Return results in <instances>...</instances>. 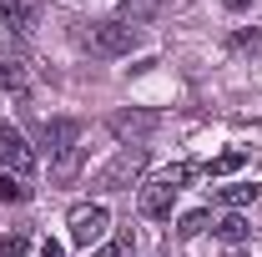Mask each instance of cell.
Masks as SVG:
<instances>
[{
	"mask_svg": "<svg viewBox=\"0 0 262 257\" xmlns=\"http://www.w3.org/2000/svg\"><path fill=\"white\" fill-rule=\"evenodd\" d=\"M187 177H192V166L182 161V166H166L157 182H146V187H141V202H136V207H141V217L166 222V217H171V207H177V187H182Z\"/></svg>",
	"mask_w": 262,
	"mask_h": 257,
	"instance_id": "obj_1",
	"label": "cell"
},
{
	"mask_svg": "<svg viewBox=\"0 0 262 257\" xmlns=\"http://www.w3.org/2000/svg\"><path fill=\"white\" fill-rule=\"evenodd\" d=\"M141 172H146V152H141V146H121V152L91 177V187H96V192H126Z\"/></svg>",
	"mask_w": 262,
	"mask_h": 257,
	"instance_id": "obj_2",
	"label": "cell"
},
{
	"mask_svg": "<svg viewBox=\"0 0 262 257\" xmlns=\"http://www.w3.org/2000/svg\"><path fill=\"white\" fill-rule=\"evenodd\" d=\"M81 40L96 56H131L136 51V26H126V20H91L81 31Z\"/></svg>",
	"mask_w": 262,
	"mask_h": 257,
	"instance_id": "obj_3",
	"label": "cell"
},
{
	"mask_svg": "<svg viewBox=\"0 0 262 257\" xmlns=\"http://www.w3.org/2000/svg\"><path fill=\"white\" fill-rule=\"evenodd\" d=\"M106 232H111V212H106L101 202L71 207V242H76V247H101Z\"/></svg>",
	"mask_w": 262,
	"mask_h": 257,
	"instance_id": "obj_4",
	"label": "cell"
},
{
	"mask_svg": "<svg viewBox=\"0 0 262 257\" xmlns=\"http://www.w3.org/2000/svg\"><path fill=\"white\" fill-rule=\"evenodd\" d=\"M0 166H5V172H15V177L35 172V146H31L15 126H0Z\"/></svg>",
	"mask_w": 262,
	"mask_h": 257,
	"instance_id": "obj_5",
	"label": "cell"
},
{
	"mask_svg": "<svg viewBox=\"0 0 262 257\" xmlns=\"http://www.w3.org/2000/svg\"><path fill=\"white\" fill-rule=\"evenodd\" d=\"M40 0H0V20L10 26V31H20V35H31L35 26H40Z\"/></svg>",
	"mask_w": 262,
	"mask_h": 257,
	"instance_id": "obj_6",
	"label": "cell"
},
{
	"mask_svg": "<svg viewBox=\"0 0 262 257\" xmlns=\"http://www.w3.org/2000/svg\"><path fill=\"white\" fill-rule=\"evenodd\" d=\"M81 166H86V146H66L61 157L51 161V182H56V187H71V182L81 177Z\"/></svg>",
	"mask_w": 262,
	"mask_h": 257,
	"instance_id": "obj_7",
	"label": "cell"
},
{
	"mask_svg": "<svg viewBox=\"0 0 262 257\" xmlns=\"http://www.w3.org/2000/svg\"><path fill=\"white\" fill-rule=\"evenodd\" d=\"M0 86H5L15 101L31 96V71H26V61H0Z\"/></svg>",
	"mask_w": 262,
	"mask_h": 257,
	"instance_id": "obj_8",
	"label": "cell"
},
{
	"mask_svg": "<svg viewBox=\"0 0 262 257\" xmlns=\"http://www.w3.org/2000/svg\"><path fill=\"white\" fill-rule=\"evenodd\" d=\"M76 136H81V126H76V121H46V126H40V141H46L56 157H61L66 146H76Z\"/></svg>",
	"mask_w": 262,
	"mask_h": 257,
	"instance_id": "obj_9",
	"label": "cell"
},
{
	"mask_svg": "<svg viewBox=\"0 0 262 257\" xmlns=\"http://www.w3.org/2000/svg\"><path fill=\"white\" fill-rule=\"evenodd\" d=\"M166 0H121V15L116 20H126V26H151L157 15H162Z\"/></svg>",
	"mask_w": 262,
	"mask_h": 257,
	"instance_id": "obj_10",
	"label": "cell"
},
{
	"mask_svg": "<svg viewBox=\"0 0 262 257\" xmlns=\"http://www.w3.org/2000/svg\"><path fill=\"white\" fill-rule=\"evenodd\" d=\"M212 232H217L227 247H237V242H242L252 227H247V217H242V212H227V217H217V222H212Z\"/></svg>",
	"mask_w": 262,
	"mask_h": 257,
	"instance_id": "obj_11",
	"label": "cell"
},
{
	"mask_svg": "<svg viewBox=\"0 0 262 257\" xmlns=\"http://www.w3.org/2000/svg\"><path fill=\"white\" fill-rule=\"evenodd\" d=\"M217 202L237 212V207H247V202H257V187H252V182H232V187H222V192H217Z\"/></svg>",
	"mask_w": 262,
	"mask_h": 257,
	"instance_id": "obj_12",
	"label": "cell"
},
{
	"mask_svg": "<svg viewBox=\"0 0 262 257\" xmlns=\"http://www.w3.org/2000/svg\"><path fill=\"white\" fill-rule=\"evenodd\" d=\"M26 197H31V187H26L15 172H5V166H0V202H26Z\"/></svg>",
	"mask_w": 262,
	"mask_h": 257,
	"instance_id": "obj_13",
	"label": "cell"
},
{
	"mask_svg": "<svg viewBox=\"0 0 262 257\" xmlns=\"http://www.w3.org/2000/svg\"><path fill=\"white\" fill-rule=\"evenodd\" d=\"M131 247H136V237H131V232H121L116 242H101V247H96V252H91V257H126Z\"/></svg>",
	"mask_w": 262,
	"mask_h": 257,
	"instance_id": "obj_14",
	"label": "cell"
},
{
	"mask_svg": "<svg viewBox=\"0 0 262 257\" xmlns=\"http://www.w3.org/2000/svg\"><path fill=\"white\" fill-rule=\"evenodd\" d=\"M26 247H31V237H26V232H10V237H0V257H20Z\"/></svg>",
	"mask_w": 262,
	"mask_h": 257,
	"instance_id": "obj_15",
	"label": "cell"
},
{
	"mask_svg": "<svg viewBox=\"0 0 262 257\" xmlns=\"http://www.w3.org/2000/svg\"><path fill=\"white\" fill-rule=\"evenodd\" d=\"M232 51H252V56H257L262 51V31H237L232 35Z\"/></svg>",
	"mask_w": 262,
	"mask_h": 257,
	"instance_id": "obj_16",
	"label": "cell"
},
{
	"mask_svg": "<svg viewBox=\"0 0 262 257\" xmlns=\"http://www.w3.org/2000/svg\"><path fill=\"white\" fill-rule=\"evenodd\" d=\"M242 161H247V152H222V157L212 161V172H217V177H227V172H237Z\"/></svg>",
	"mask_w": 262,
	"mask_h": 257,
	"instance_id": "obj_17",
	"label": "cell"
},
{
	"mask_svg": "<svg viewBox=\"0 0 262 257\" xmlns=\"http://www.w3.org/2000/svg\"><path fill=\"white\" fill-rule=\"evenodd\" d=\"M207 222H212L207 212H187V217H182V237H202V232H207Z\"/></svg>",
	"mask_w": 262,
	"mask_h": 257,
	"instance_id": "obj_18",
	"label": "cell"
},
{
	"mask_svg": "<svg viewBox=\"0 0 262 257\" xmlns=\"http://www.w3.org/2000/svg\"><path fill=\"white\" fill-rule=\"evenodd\" d=\"M35 257H66V252L56 247V242H40V247H35Z\"/></svg>",
	"mask_w": 262,
	"mask_h": 257,
	"instance_id": "obj_19",
	"label": "cell"
},
{
	"mask_svg": "<svg viewBox=\"0 0 262 257\" xmlns=\"http://www.w3.org/2000/svg\"><path fill=\"white\" fill-rule=\"evenodd\" d=\"M222 5H227V10H247L252 0H222Z\"/></svg>",
	"mask_w": 262,
	"mask_h": 257,
	"instance_id": "obj_20",
	"label": "cell"
},
{
	"mask_svg": "<svg viewBox=\"0 0 262 257\" xmlns=\"http://www.w3.org/2000/svg\"><path fill=\"white\" fill-rule=\"evenodd\" d=\"M227 257H242V252H227Z\"/></svg>",
	"mask_w": 262,
	"mask_h": 257,
	"instance_id": "obj_21",
	"label": "cell"
}]
</instances>
